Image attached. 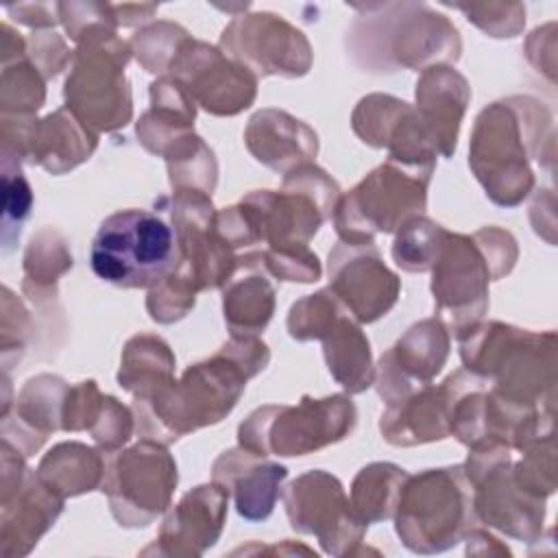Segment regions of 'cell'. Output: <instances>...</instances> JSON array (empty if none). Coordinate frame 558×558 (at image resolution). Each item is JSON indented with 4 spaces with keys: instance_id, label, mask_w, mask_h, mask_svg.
<instances>
[{
    "instance_id": "cell-3",
    "label": "cell",
    "mask_w": 558,
    "mask_h": 558,
    "mask_svg": "<svg viewBox=\"0 0 558 558\" xmlns=\"http://www.w3.org/2000/svg\"><path fill=\"white\" fill-rule=\"evenodd\" d=\"M61 512V499L37 475L26 473L9 497H2V554H26L37 538L54 523Z\"/></svg>"
},
{
    "instance_id": "cell-1",
    "label": "cell",
    "mask_w": 558,
    "mask_h": 558,
    "mask_svg": "<svg viewBox=\"0 0 558 558\" xmlns=\"http://www.w3.org/2000/svg\"><path fill=\"white\" fill-rule=\"evenodd\" d=\"M92 270L118 288H157L179 264L172 227L148 209L111 214L92 242Z\"/></svg>"
},
{
    "instance_id": "cell-2",
    "label": "cell",
    "mask_w": 558,
    "mask_h": 558,
    "mask_svg": "<svg viewBox=\"0 0 558 558\" xmlns=\"http://www.w3.org/2000/svg\"><path fill=\"white\" fill-rule=\"evenodd\" d=\"M329 275L333 277V290L347 301L360 320H375L388 312L397 299V277L386 270L375 248L366 253L347 251V257L336 248L329 255Z\"/></svg>"
},
{
    "instance_id": "cell-4",
    "label": "cell",
    "mask_w": 558,
    "mask_h": 558,
    "mask_svg": "<svg viewBox=\"0 0 558 558\" xmlns=\"http://www.w3.org/2000/svg\"><path fill=\"white\" fill-rule=\"evenodd\" d=\"M33 205L31 185L17 168V159L2 150V248L9 253Z\"/></svg>"
},
{
    "instance_id": "cell-5",
    "label": "cell",
    "mask_w": 558,
    "mask_h": 558,
    "mask_svg": "<svg viewBox=\"0 0 558 558\" xmlns=\"http://www.w3.org/2000/svg\"><path fill=\"white\" fill-rule=\"evenodd\" d=\"M44 102V83L28 65H17V54L2 59V116L31 113Z\"/></svg>"
}]
</instances>
